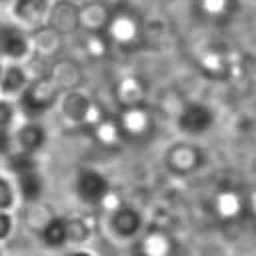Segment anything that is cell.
<instances>
[{"label":"cell","mask_w":256,"mask_h":256,"mask_svg":"<svg viewBox=\"0 0 256 256\" xmlns=\"http://www.w3.org/2000/svg\"><path fill=\"white\" fill-rule=\"evenodd\" d=\"M52 102H54V90H52V86L46 84V82H38V84H34L32 88H28V90L24 92L22 100H20L22 110H24V114H28V116H38V114H42Z\"/></svg>","instance_id":"1"},{"label":"cell","mask_w":256,"mask_h":256,"mask_svg":"<svg viewBox=\"0 0 256 256\" xmlns=\"http://www.w3.org/2000/svg\"><path fill=\"white\" fill-rule=\"evenodd\" d=\"M76 190H78V196L84 200V202H100L106 192H108V182L104 180L102 174L94 172V170H84L80 176H78V184H76Z\"/></svg>","instance_id":"2"},{"label":"cell","mask_w":256,"mask_h":256,"mask_svg":"<svg viewBox=\"0 0 256 256\" xmlns=\"http://www.w3.org/2000/svg\"><path fill=\"white\" fill-rule=\"evenodd\" d=\"M212 112L202 106V104H190L182 116H180V126L184 132H190V134H198V132H204L210 128L212 124Z\"/></svg>","instance_id":"3"},{"label":"cell","mask_w":256,"mask_h":256,"mask_svg":"<svg viewBox=\"0 0 256 256\" xmlns=\"http://www.w3.org/2000/svg\"><path fill=\"white\" fill-rule=\"evenodd\" d=\"M0 52L8 56H22L26 52V38L16 28H2L0 26Z\"/></svg>","instance_id":"4"},{"label":"cell","mask_w":256,"mask_h":256,"mask_svg":"<svg viewBox=\"0 0 256 256\" xmlns=\"http://www.w3.org/2000/svg\"><path fill=\"white\" fill-rule=\"evenodd\" d=\"M112 224H114V230H116L118 234H122V236H132V234H136L138 228H140V216H138L136 210L124 206V208H120V210L114 214Z\"/></svg>","instance_id":"5"},{"label":"cell","mask_w":256,"mask_h":256,"mask_svg":"<svg viewBox=\"0 0 256 256\" xmlns=\"http://www.w3.org/2000/svg\"><path fill=\"white\" fill-rule=\"evenodd\" d=\"M18 142L24 152L32 154L34 150H38L44 144V130L38 124H28L18 132Z\"/></svg>","instance_id":"6"},{"label":"cell","mask_w":256,"mask_h":256,"mask_svg":"<svg viewBox=\"0 0 256 256\" xmlns=\"http://www.w3.org/2000/svg\"><path fill=\"white\" fill-rule=\"evenodd\" d=\"M20 190H22V198L24 200H36L42 194V180L36 174V170L20 174Z\"/></svg>","instance_id":"7"},{"label":"cell","mask_w":256,"mask_h":256,"mask_svg":"<svg viewBox=\"0 0 256 256\" xmlns=\"http://www.w3.org/2000/svg\"><path fill=\"white\" fill-rule=\"evenodd\" d=\"M68 238V226L62 220H52L48 222V226L44 228V242L48 246H62Z\"/></svg>","instance_id":"8"},{"label":"cell","mask_w":256,"mask_h":256,"mask_svg":"<svg viewBox=\"0 0 256 256\" xmlns=\"http://www.w3.org/2000/svg\"><path fill=\"white\" fill-rule=\"evenodd\" d=\"M10 168L20 176V174H26V172H32L34 168H36V162H34V158H32V154H28V152H20V154H14L12 158H10Z\"/></svg>","instance_id":"9"},{"label":"cell","mask_w":256,"mask_h":256,"mask_svg":"<svg viewBox=\"0 0 256 256\" xmlns=\"http://www.w3.org/2000/svg\"><path fill=\"white\" fill-rule=\"evenodd\" d=\"M24 72L20 70V68H8V72L4 74V78H2V90L4 92H14V90H18V88H22V84H24Z\"/></svg>","instance_id":"10"},{"label":"cell","mask_w":256,"mask_h":256,"mask_svg":"<svg viewBox=\"0 0 256 256\" xmlns=\"http://www.w3.org/2000/svg\"><path fill=\"white\" fill-rule=\"evenodd\" d=\"M64 108H66L68 116H72V118H82V116L88 112V100L82 98L80 94H72V96L66 100Z\"/></svg>","instance_id":"11"},{"label":"cell","mask_w":256,"mask_h":256,"mask_svg":"<svg viewBox=\"0 0 256 256\" xmlns=\"http://www.w3.org/2000/svg\"><path fill=\"white\" fill-rule=\"evenodd\" d=\"M44 10V0H20L18 14L22 18H34Z\"/></svg>","instance_id":"12"},{"label":"cell","mask_w":256,"mask_h":256,"mask_svg":"<svg viewBox=\"0 0 256 256\" xmlns=\"http://www.w3.org/2000/svg\"><path fill=\"white\" fill-rule=\"evenodd\" d=\"M10 204H12V188L4 178H0V208H8Z\"/></svg>","instance_id":"13"},{"label":"cell","mask_w":256,"mask_h":256,"mask_svg":"<svg viewBox=\"0 0 256 256\" xmlns=\"http://www.w3.org/2000/svg\"><path fill=\"white\" fill-rule=\"evenodd\" d=\"M10 122H12V106L0 102V128H6Z\"/></svg>","instance_id":"14"},{"label":"cell","mask_w":256,"mask_h":256,"mask_svg":"<svg viewBox=\"0 0 256 256\" xmlns=\"http://www.w3.org/2000/svg\"><path fill=\"white\" fill-rule=\"evenodd\" d=\"M10 148V134L6 132V128H0V154H6Z\"/></svg>","instance_id":"15"},{"label":"cell","mask_w":256,"mask_h":256,"mask_svg":"<svg viewBox=\"0 0 256 256\" xmlns=\"http://www.w3.org/2000/svg\"><path fill=\"white\" fill-rule=\"evenodd\" d=\"M10 218L4 214V212H0V238H4L8 232H10Z\"/></svg>","instance_id":"16"},{"label":"cell","mask_w":256,"mask_h":256,"mask_svg":"<svg viewBox=\"0 0 256 256\" xmlns=\"http://www.w3.org/2000/svg\"><path fill=\"white\" fill-rule=\"evenodd\" d=\"M72 256H88V254H84V252H78V254H72Z\"/></svg>","instance_id":"17"},{"label":"cell","mask_w":256,"mask_h":256,"mask_svg":"<svg viewBox=\"0 0 256 256\" xmlns=\"http://www.w3.org/2000/svg\"><path fill=\"white\" fill-rule=\"evenodd\" d=\"M0 76H2V70H0Z\"/></svg>","instance_id":"18"}]
</instances>
